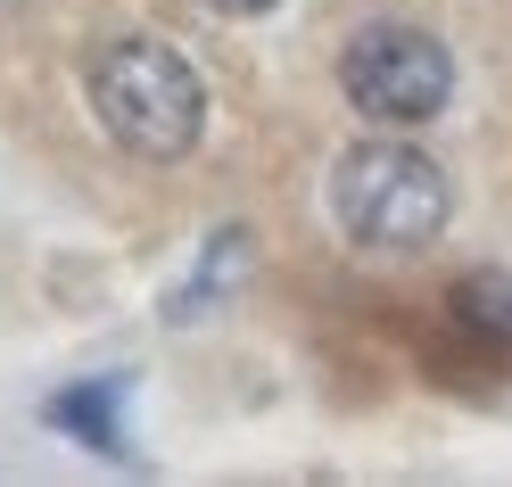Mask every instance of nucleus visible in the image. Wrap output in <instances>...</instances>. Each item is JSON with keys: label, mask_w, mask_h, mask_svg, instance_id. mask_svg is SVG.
Here are the masks:
<instances>
[{"label": "nucleus", "mask_w": 512, "mask_h": 487, "mask_svg": "<svg viewBox=\"0 0 512 487\" xmlns=\"http://www.w3.org/2000/svg\"><path fill=\"white\" fill-rule=\"evenodd\" d=\"M323 207H331V232L364 256H422L446 215H455V182H446L438 157H422L413 141L380 133L339 149V166L323 182Z\"/></svg>", "instance_id": "obj_1"}, {"label": "nucleus", "mask_w": 512, "mask_h": 487, "mask_svg": "<svg viewBox=\"0 0 512 487\" xmlns=\"http://www.w3.org/2000/svg\"><path fill=\"white\" fill-rule=\"evenodd\" d=\"M124 380H75L67 397H50V430H75L83 446H100V454H124Z\"/></svg>", "instance_id": "obj_5"}, {"label": "nucleus", "mask_w": 512, "mask_h": 487, "mask_svg": "<svg viewBox=\"0 0 512 487\" xmlns=\"http://www.w3.org/2000/svg\"><path fill=\"white\" fill-rule=\"evenodd\" d=\"M91 116H100V133L124 157L174 166V157H190L199 133H207V83L174 42L124 34V42H108L91 58Z\"/></svg>", "instance_id": "obj_2"}, {"label": "nucleus", "mask_w": 512, "mask_h": 487, "mask_svg": "<svg viewBox=\"0 0 512 487\" xmlns=\"http://www.w3.org/2000/svg\"><path fill=\"white\" fill-rule=\"evenodd\" d=\"M339 91L347 108L380 133H413V124H430L446 100H455V58H446L438 34L405 17H372L356 42L339 50Z\"/></svg>", "instance_id": "obj_3"}, {"label": "nucleus", "mask_w": 512, "mask_h": 487, "mask_svg": "<svg viewBox=\"0 0 512 487\" xmlns=\"http://www.w3.org/2000/svg\"><path fill=\"white\" fill-rule=\"evenodd\" d=\"M446 314H455V331H471L496 355H512V273H496V265L463 273L455 289H446Z\"/></svg>", "instance_id": "obj_4"}, {"label": "nucleus", "mask_w": 512, "mask_h": 487, "mask_svg": "<svg viewBox=\"0 0 512 487\" xmlns=\"http://www.w3.org/2000/svg\"><path fill=\"white\" fill-rule=\"evenodd\" d=\"M215 17H265V9H281V0H207Z\"/></svg>", "instance_id": "obj_6"}]
</instances>
